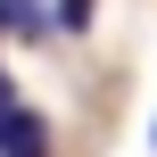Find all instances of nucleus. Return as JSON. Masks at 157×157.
Masks as SVG:
<instances>
[{"instance_id":"obj_1","label":"nucleus","mask_w":157,"mask_h":157,"mask_svg":"<svg viewBox=\"0 0 157 157\" xmlns=\"http://www.w3.org/2000/svg\"><path fill=\"white\" fill-rule=\"evenodd\" d=\"M0 157H50V116L17 108V116H8V132H0Z\"/></svg>"},{"instance_id":"obj_2","label":"nucleus","mask_w":157,"mask_h":157,"mask_svg":"<svg viewBox=\"0 0 157 157\" xmlns=\"http://www.w3.org/2000/svg\"><path fill=\"white\" fill-rule=\"evenodd\" d=\"M58 8L50 0H0V33H50Z\"/></svg>"},{"instance_id":"obj_3","label":"nucleus","mask_w":157,"mask_h":157,"mask_svg":"<svg viewBox=\"0 0 157 157\" xmlns=\"http://www.w3.org/2000/svg\"><path fill=\"white\" fill-rule=\"evenodd\" d=\"M58 25L66 33H91V0H58Z\"/></svg>"},{"instance_id":"obj_4","label":"nucleus","mask_w":157,"mask_h":157,"mask_svg":"<svg viewBox=\"0 0 157 157\" xmlns=\"http://www.w3.org/2000/svg\"><path fill=\"white\" fill-rule=\"evenodd\" d=\"M8 116H17V91H8V75H0V132H8Z\"/></svg>"},{"instance_id":"obj_5","label":"nucleus","mask_w":157,"mask_h":157,"mask_svg":"<svg viewBox=\"0 0 157 157\" xmlns=\"http://www.w3.org/2000/svg\"><path fill=\"white\" fill-rule=\"evenodd\" d=\"M149 141H157V124H149Z\"/></svg>"}]
</instances>
